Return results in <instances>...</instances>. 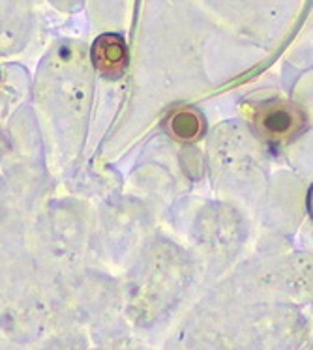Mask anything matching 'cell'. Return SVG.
<instances>
[{"label": "cell", "mask_w": 313, "mask_h": 350, "mask_svg": "<svg viewBox=\"0 0 313 350\" xmlns=\"http://www.w3.org/2000/svg\"><path fill=\"white\" fill-rule=\"evenodd\" d=\"M165 128L182 143H193L205 135V118L195 109L182 107L173 111L165 120Z\"/></svg>", "instance_id": "3"}, {"label": "cell", "mask_w": 313, "mask_h": 350, "mask_svg": "<svg viewBox=\"0 0 313 350\" xmlns=\"http://www.w3.org/2000/svg\"><path fill=\"white\" fill-rule=\"evenodd\" d=\"M255 131L271 144H285L306 129V115L297 105L284 100H268L251 111Z\"/></svg>", "instance_id": "1"}, {"label": "cell", "mask_w": 313, "mask_h": 350, "mask_svg": "<svg viewBox=\"0 0 313 350\" xmlns=\"http://www.w3.org/2000/svg\"><path fill=\"white\" fill-rule=\"evenodd\" d=\"M92 64L103 77L116 79L128 68V45L118 34H101L92 43Z\"/></svg>", "instance_id": "2"}]
</instances>
